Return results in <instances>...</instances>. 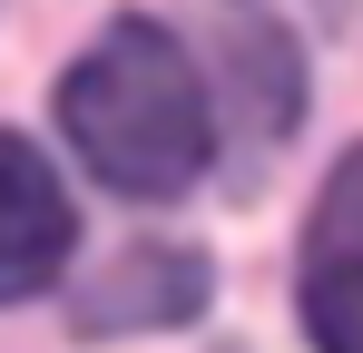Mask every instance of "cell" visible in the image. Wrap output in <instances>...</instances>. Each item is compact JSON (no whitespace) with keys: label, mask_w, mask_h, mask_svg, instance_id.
Returning <instances> with one entry per match:
<instances>
[{"label":"cell","mask_w":363,"mask_h":353,"mask_svg":"<svg viewBox=\"0 0 363 353\" xmlns=\"http://www.w3.org/2000/svg\"><path fill=\"white\" fill-rule=\"evenodd\" d=\"M304 334L314 353H363V147L324 176L304 226Z\"/></svg>","instance_id":"2"},{"label":"cell","mask_w":363,"mask_h":353,"mask_svg":"<svg viewBox=\"0 0 363 353\" xmlns=\"http://www.w3.org/2000/svg\"><path fill=\"white\" fill-rule=\"evenodd\" d=\"M69 235H79V216H69L50 157L0 128V304H20V294L50 285L69 265Z\"/></svg>","instance_id":"3"},{"label":"cell","mask_w":363,"mask_h":353,"mask_svg":"<svg viewBox=\"0 0 363 353\" xmlns=\"http://www.w3.org/2000/svg\"><path fill=\"white\" fill-rule=\"evenodd\" d=\"M60 128L89 157L99 186H118L138 206H167L206 176V79L157 20H108L60 79Z\"/></svg>","instance_id":"1"},{"label":"cell","mask_w":363,"mask_h":353,"mask_svg":"<svg viewBox=\"0 0 363 353\" xmlns=\"http://www.w3.org/2000/svg\"><path fill=\"white\" fill-rule=\"evenodd\" d=\"M226 59H236V128H245V138H285L295 108H304L295 40H285L275 20H236V30H226Z\"/></svg>","instance_id":"5"},{"label":"cell","mask_w":363,"mask_h":353,"mask_svg":"<svg viewBox=\"0 0 363 353\" xmlns=\"http://www.w3.org/2000/svg\"><path fill=\"white\" fill-rule=\"evenodd\" d=\"M206 255H186V245H128L108 255V275L79 294V324L89 334H147V324H186L196 304H206Z\"/></svg>","instance_id":"4"}]
</instances>
